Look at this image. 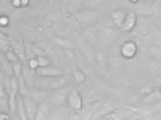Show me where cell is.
Instances as JSON below:
<instances>
[{
	"mask_svg": "<svg viewBox=\"0 0 161 120\" xmlns=\"http://www.w3.org/2000/svg\"><path fill=\"white\" fill-rule=\"evenodd\" d=\"M37 82H34V87H40V88H45V90H58L61 87L69 85V77L63 74L60 77H40L37 75Z\"/></svg>",
	"mask_w": 161,
	"mask_h": 120,
	"instance_id": "obj_1",
	"label": "cell"
},
{
	"mask_svg": "<svg viewBox=\"0 0 161 120\" xmlns=\"http://www.w3.org/2000/svg\"><path fill=\"white\" fill-rule=\"evenodd\" d=\"M71 18H73V21L77 28H89V26L95 24L98 15H97V11H93V10H80V11L74 13Z\"/></svg>",
	"mask_w": 161,
	"mask_h": 120,
	"instance_id": "obj_2",
	"label": "cell"
},
{
	"mask_svg": "<svg viewBox=\"0 0 161 120\" xmlns=\"http://www.w3.org/2000/svg\"><path fill=\"white\" fill-rule=\"evenodd\" d=\"M155 26H156V24L150 19V16H140V15H137V26H136V29H134L132 32L139 34L140 37L150 38L152 34H153Z\"/></svg>",
	"mask_w": 161,
	"mask_h": 120,
	"instance_id": "obj_3",
	"label": "cell"
},
{
	"mask_svg": "<svg viewBox=\"0 0 161 120\" xmlns=\"http://www.w3.org/2000/svg\"><path fill=\"white\" fill-rule=\"evenodd\" d=\"M119 34H121V29L116 28L113 22H105V24L100 26V40L103 43H106V45L113 43L114 40L119 37Z\"/></svg>",
	"mask_w": 161,
	"mask_h": 120,
	"instance_id": "obj_4",
	"label": "cell"
},
{
	"mask_svg": "<svg viewBox=\"0 0 161 120\" xmlns=\"http://www.w3.org/2000/svg\"><path fill=\"white\" fill-rule=\"evenodd\" d=\"M69 85H66V87H61L58 90H53V93L50 95V102L53 106H57V108H61V106L64 102H68V95H69Z\"/></svg>",
	"mask_w": 161,
	"mask_h": 120,
	"instance_id": "obj_5",
	"label": "cell"
},
{
	"mask_svg": "<svg viewBox=\"0 0 161 120\" xmlns=\"http://www.w3.org/2000/svg\"><path fill=\"white\" fill-rule=\"evenodd\" d=\"M80 40L89 45L95 43L100 38V26H89V28H84V31L80 32Z\"/></svg>",
	"mask_w": 161,
	"mask_h": 120,
	"instance_id": "obj_6",
	"label": "cell"
},
{
	"mask_svg": "<svg viewBox=\"0 0 161 120\" xmlns=\"http://www.w3.org/2000/svg\"><path fill=\"white\" fill-rule=\"evenodd\" d=\"M119 53H121V56H123L124 59L136 58L137 53H139L137 42H136V40H127V42H124L123 45H121V48H119Z\"/></svg>",
	"mask_w": 161,
	"mask_h": 120,
	"instance_id": "obj_7",
	"label": "cell"
},
{
	"mask_svg": "<svg viewBox=\"0 0 161 120\" xmlns=\"http://www.w3.org/2000/svg\"><path fill=\"white\" fill-rule=\"evenodd\" d=\"M68 106H69V109H74V111H79V112L82 111L84 99H82V96H80L77 88H71L69 95H68Z\"/></svg>",
	"mask_w": 161,
	"mask_h": 120,
	"instance_id": "obj_8",
	"label": "cell"
},
{
	"mask_svg": "<svg viewBox=\"0 0 161 120\" xmlns=\"http://www.w3.org/2000/svg\"><path fill=\"white\" fill-rule=\"evenodd\" d=\"M64 74V69L58 68V66H45V68H39L36 71V75L40 77H60Z\"/></svg>",
	"mask_w": 161,
	"mask_h": 120,
	"instance_id": "obj_9",
	"label": "cell"
},
{
	"mask_svg": "<svg viewBox=\"0 0 161 120\" xmlns=\"http://www.w3.org/2000/svg\"><path fill=\"white\" fill-rule=\"evenodd\" d=\"M82 5H84V0H68V2L63 5V15L73 16L74 13L82 10Z\"/></svg>",
	"mask_w": 161,
	"mask_h": 120,
	"instance_id": "obj_10",
	"label": "cell"
},
{
	"mask_svg": "<svg viewBox=\"0 0 161 120\" xmlns=\"http://www.w3.org/2000/svg\"><path fill=\"white\" fill-rule=\"evenodd\" d=\"M29 96L36 101V102H44L47 101V98L50 96V90H45V88H40V87H34L29 90Z\"/></svg>",
	"mask_w": 161,
	"mask_h": 120,
	"instance_id": "obj_11",
	"label": "cell"
},
{
	"mask_svg": "<svg viewBox=\"0 0 161 120\" xmlns=\"http://www.w3.org/2000/svg\"><path fill=\"white\" fill-rule=\"evenodd\" d=\"M95 62H97V68L100 69V74L103 77L108 75V64H110V61H108V56H106L103 51L95 53Z\"/></svg>",
	"mask_w": 161,
	"mask_h": 120,
	"instance_id": "obj_12",
	"label": "cell"
},
{
	"mask_svg": "<svg viewBox=\"0 0 161 120\" xmlns=\"http://www.w3.org/2000/svg\"><path fill=\"white\" fill-rule=\"evenodd\" d=\"M126 16H127V13H126L124 10H121V8H114V10L110 13V21L116 26V28H119V29H121V26L124 24Z\"/></svg>",
	"mask_w": 161,
	"mask_h": 120,
	"instance_id": "obj_13",
	"label": "cell"
},
{
	"mask_svg": "<svg viewBox=\"0 0 161 120\" xmlns=\"http://www.w3.org/2000/svg\"><path fill=\"white\" fill-rule=\"evenodd\" d=\"M136 26H137V13L129 11L127 16H126V19H124V24L121 26V31L132 32L134 29H136Z\"/></svg>",
	"mask_w": 161,
	"mask_h": 120,
	"instance_id": "obj_14",
	"label": "cell"
},
{
	"mask_svg": "<svg viewBox=\"0 0 161 120\" xmlns=\"http://www.w3.org/2000/svg\"><path fill=\"white\" fill-rule=\"evenodd\" d=\"M24 102H26V111H28V117L29 120L36 118V114H37V109H39V102H36L29 95L24 96Z\"/></svg>",
	"mask_w": 161,
	"mask_h": 120,
	"instance_id": "obj_15",
	"label": "cell"
},
{
	"mask_svg": "<svg viewBox=\"0 0 161 120\" xmlns=\"http://www.w3.org/2000/svg\"><path fill=\"white\" fill-rule=\"evenodd\" d=\"M137 15H140V16H152V15H155L153 5H150V2H143V0H140V2L137 3Z\"/></svg>",
	"mask_w": 161,
	"mask_h": 120,
	"instance_id": "obj_16",
	"label": "cell"
},
{
	"mask_svg": "<svg viewBox=\"0 0 161 120\" xmlns=\"http://www.w3.org/2000/svg\"><path fill=\"white\" fill-rule=\"evenodd\" d=\"M53 45H57V47H60L61 50H66V48H74V47H77L74 42H71L69 38H66V37H60V35H57V37H53Z\"/></svg>",
	"mask_w": 161,
	"mask_h": 120,
	"instance_id": "obj_17",
	"label": "cell"
},
{
	"mask_svg": "<svg viewBox=\"0 0 161 120\" xmlns=\"http://www.w3.org/2000/svg\"><path fill=\"white\" fill-rule=\"evenodd\" d=\"M16 117H18L19 120H29V117H28V111H26L24 96H18V104H16Z\"/></svg>",
	"mask_w": 161,
	"mask_h": 120,
	"instance_id": "obj_18",
	"label": "cell"
},
{
	"mask_svg": "<svg viewBox=\"0 0 161 120\" xmlns=\"http://www.w3.org/2000/svg\"><path fill=\"white\" fill-rule=\"evenodd\" d=\"M142 101H143V102H158V101H161V91H159L158 88L148 91V93H147V95L142 98Z\"/></svg>",
	"mask_w": 161,
	"mask_h": 120,
	"instance_id": "obj_19",
	"label": "cell"
},
{
	"mask_svg": "<svg viewBox=\"0 0 161 120\" xmlns=\"http://www.w3.org/2000/svg\"><path fill=\"white\" fill-rule=\"evenodd\" d=\"M2 71L5 75L11 77V75H15V71H13V62L5 56V53H3V56H2Z\"/></svg>",
	"mask_w": 161,
	"mask_h": 120,
	"instance_id": "obj_20",
	"label": "cell"
},
{
	"mask_svg": "<svg viewBox=\"0 0 161 120\" xmlns=\"http://www.w3.org/2000/svg\"><path fill=\"white\" fill-rule=\"evenodd\" d=\"M48 118V106L47 102H40L39 104V109H37V114H36V120H45Z\"/></svg>",
	"mask_w": 161,
	"mask_h": 120,
	"instance_id": "obj_21",
	"label": "cell"
},
{
	"mask_svg": "<svg viewBox=\"0 0 161 120\" xmlns=\"http://www.w3.org/2000/svg\"><path fill=\"white\" fill-rule=\"evenodd\" d=\"M11 48L15 50V53H16V55L19 56V59L24 62L26 56H28V55L24 53V45H23L21 42H15V40H11Z\"/></svg>",
	"mask_w": 161,
	"mask_h": 120,
	"instance_id": "obj_22",
	"label": "cell"
},
{
	"mask_svg": "<svg viewBox=\"0 0 161 120\" xmlns=\"http://www.w3.org/2000/svg\"><path fill=\"white\" fill-rule=\"evenodd\" d=\"M63 53H64V55L68 56L69 59H76V61H79L80 58H82V55H80V51H79L77 47H74V48H66V50H63Z\"/></svg>",
	"mask_w": 161,
	"mask_h": 120,
	"instance_id": "obj_23",
	"label": "cell"
},
{
	"mask_svg": "<svg viewBox=\"0 0 161 120\" xmlns=\"http://www.w3.org/2000/svg\"><path fill=\"white\" fill-rule=\"evenodd\" d=\"M73 77H74V82H76V83H84L86 78H87V74L80 69V68H76V69L73 71Z\"/></svg>",
	"mask_w": 161,
	"mask_h": 120,
	"instance_id": "obj_24",
	"label": "cell"
},
{
	"mask_svg": "<svg viewBox=\"0 0 161 120\" xmlns=\"http://www.w3.org/2000/svg\"><path fill=\"white\" fill-rule=\"evenodd\" d=\"M148 55L156 59V61H161V45H150L148 47Z\"/></svg>",
	"mask_w": 161,
	"mask_h": 120,
	"instance_id": "obj_25",
	"label": "cell"
},
{
	"mask_svg": "<svg viewBox=\"0 0 161 120\" xmlns=\"http://www.w3.org/2000/svg\"><path fill=\"white\" fill-rule=\"evenodd\" d=\"M0 47H2V51L7 53L11 50V38H8L5 35V32H2V43H0Z\"/></svg>",
	"mask_w": 161,
	"mask_h": 120,
	"instance_id": "obj_26",
	"label": "cell"
},
{
	"mask_svg": "<svg viewBox=\"0 0 161 120\" xmlns=\"http://www.w3.org/2000/svg\"><path fill=\"white\" fill-rule=\"evenodd\" d=\"M39 68H40V66H39V59H37L36 56L28 59V69H31V71H34V72H36Z\"/></svg>",
	"mask_w": 161,
	"mask_h": 120,
	"instance_id": "obj_27",
	"label": "cell"
},
{
	"mask_svg": "<svg viewBox=\"0 0 161 120\" xmlns=\"http://www.w3.org/2000/svg\"><path fill=\"white\" fill-rule=\"evenodd\" d=\"M108 0H89V7L92 8H102L103 5H106Z\"/></svg>",
	"mask_w": 161,
	"mask_h": 120,
	"instance_id": "obj_28",
	"label": "cell"
},
{
	"mask_svg": "<svg viewBox=\"0 0 161 120\" xmlns=\"http://www.w3.org/2000/svg\"><path fill=\"white\" fill-rule=\"evenodd\" d=\"M55 15H53V13H50V15H47L45 16V19H44V26H45V28H52V26H53V22H55Z\"/></svg>",
	"mask_w": 161,
	"mask_h": 120,
	"instance_id": "obj_29",
	"label": "cell"
},
{
	"mask_svg": "<svg viewBox=\"0 0 161 120\" xmlns=\"http://www.w3.org/2000/svg\"><path fill=\"white\" fill-rule=\"evenodd\" d=\"M108 61H110V64H111V66H116V68H118V66L123 64L124 58H123V56H110V58H108Z\"/></svg>",
	"mask_w": 161,
	"mask_h": 120,
	"instance_id": "obj_30",
	"label": "cell"
},
{
	"mask_svg": "<svg viewBox=\"0 0 161 120\" xmlns=\"http://www.w3.org/2000/svg\"><path fill=\"white\" fill-rule=\"evenodd\" d=\"M5 56H7V58H8V59H10L11 62H16V61H21V59H19V56H18L16 53H15V50H13V48H11L10 51H7V53H5Z\"/></svg>",
	"mask_w": 161,
	"mask_h": 120,
	"instance_id": "obj_31",
	"label": "cell"
},
{
	"mask_svg": "<svg viewBox=\"0 0 161 120\" xmlns=\"http://www.w3.org/2000/svg\"><path fill=\"white\" fill-rule=\"evenodd\" d=\"M37 59H39V66H40V68H45V66H50V59L47 58V55H44V56H39Z\"/></svg>",
	"mask_w": 161,
	"mask_h": 120,
	"instance_id": "obj_32",
	"label": "cell"
},
{
	"mask_svg": "<svg viewBox=\"0 0 161 120\" xmlns=\"http://www.w3.org/2000/svg\"><path fill=\"white\" fill-rule=\"evenodd\" d=\"M58 35H60V37H66V38H69V37H73V32H71L69 29H61V31H58Z\"/></svg>",
	"mask_w": 161,
	"mask_h": 120,
	"instance_id": "obj_33",
	"label": "cell"
},
{
	"mask_svg": "<svg viewBox=\"0 0 161 120\" xmlns=\"http://www.w3.org/2000/svg\"><path fill=\"white\" fill-rule=\"evenodd\" d=\"M10 24V18L8 16H2V18H0V26H2V28H5V26H8Z\"/></svg>",
	"mask_w": 161,
	"mask_h": 120,
	"instance_id": "obj_34",
	"label": "cell"
},
{
	"mask_svg": "<svg viewBox=\"0 0 161 120\" xmlns=\"http://www.w3.org/2000/svg\"><path fill=\"white\" fill-rule=\"evenodd\" d=\"M11 7L13 8H19V7H23V2L21 0H11Z\"/></svg>",
	"mask_w": 161,
	"mask_h": 120,
	"instance_id": "obj_35",
	"label": "cell"
},
{
	"mask_svg": "<svg viewBox=\"0 0 161 120\" xmlns=\"http://www.w3.org/2000/svg\"><path fill=\"white\" fill-rule=\"evenodd\" d=\"M153 11H155V15L161 16V7H159L158 3H153Z\"/></svg>",
	"mask_w": 161,
	"mask_h": 120,
	"instance_id": "obj_36",
	"label": "cell"
},
{
	"mask_svg": "<svg viewBox=\"0 0 161 120\" xmlns=\"http://www.w3.org/2000/svg\"><path fill=\"white\" fill-rule=\"evenodd\" d=\"M11 117V114H7V112H2L0 114V118H10Z\"/></svg>",
	"mask_w": 161,
	"mask_h": 120,
	"instance_id": "obj_37",
	"label": "cell"
},
{
	"mask_svg": "<svg viewBox=\"0 0 161 120\" xmlns=\"http://www.w3.org/2000/svg\"><path fill=\"white\" fill-rule=\"evenodd\" d=\"M23 2V7H26V5H29V0H21Z\"/></svg>",
	"mask_w": 161,
	"mask_h": 120,
	"instance_id": "obj_38",
	"label": "cell"
},
{
	"mask_svg": "<svg viewBox=\"0 0 161 120\" xmlns=\"http://www.w3.org/2000/svg\"><path fill=\"white\" fill-rule=\"evenodd\" d=\"M129 2H130V3H134V5H137V3L140 2V0H129Z\"/></svg>",
	"mask_w": 161,
	"mask_h": 120,
	"instance_id": "obj_39",
	"label": "cell"
},
{
	"mask_svg": "<svg viewBox=\"0 0 161 120\" xmlns=\"http://www.w3.org/2000/svg\"><path fill=\"white\" fill-rule=\"evenodd\" d=\"M155 3H158V5L161 7V0H155Z\"/></svg>",
	"mask_w": 161,
	"mask_h": 120,
	"instance_id": "obj_40",
	"label": "cell"
},
{
	"mask_svg": "<svg viewBox=\"0 0 161 120\" xmlns=\"http://www.w3.org/2000/svg\"><path fill=\"white\" fill-rule=\"evenodd\" d=\"M143 2H150L152 3V2H155V0H143Z\"/></svg>",
	"mask_w": 161,
	"mask_h": 120,
	"instance_id": "obj_41",
	"label": "cell"
}]
</instances>
